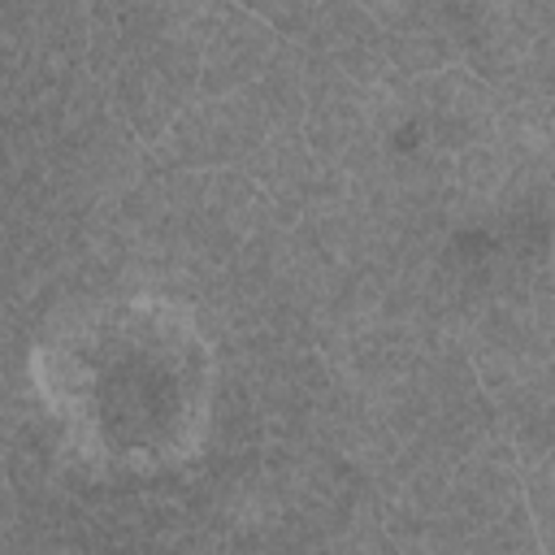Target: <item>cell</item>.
<instances>
[{"label": "cell", "instance_id": "obj_1", "mask_svg": "<svg viewBox=\"0 0 555 555\" xmlns=\"http://www.w3.org/2000/svg\"><path fill=\"white\" fill-rule=\"evenodd\" d=\"M429 126H434V139L451 143V147H477V143H490L494 139V126H499V104H494V91L486 78H477L468 65H447V69H434L429 78Z\"/></svg>", "mask_w": 555, "mask_h": 555}, {"label": "cell", "instance_id": "obj_2", "mask_svg": "<svg viewBox=\"0 0 555 555\" xmlns=\"http://www.w3.org/2000/svg\"><path fill=\"white\" fill-rule=\"evenodd\" d=\"M234 4H243L247 13H256L260 22H269L273 30H286V35L304 30L317 9V0H234Z\"/></svg>", "mask_w": 555, "mask_h": 555}]
</instances>
